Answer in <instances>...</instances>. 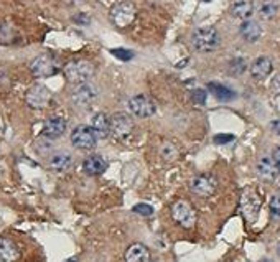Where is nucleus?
Instances as JSON below:
<instances>
[{
    "instance_id": "11",
    "label": "nucleus",
    "mask_w": 280,
    "mask_h": 262,
    "mask_svg": "<svg viewBox=\"0 0 280 262\" xmlns=\"http://www.w3.org/2000/svg\"><path fill=\"white\" fill-rule=\"evenodd\" d=\"M216 187H218V183H216V178L211 175H198V177H194L190 183L191 191L198 196L213 195L216 191Z\"/></svg>"
},
{
    "instance_id": "22",
    "label": "nucleus",
    "mask_w": 280,
    "mask_h": 262,
    "mask_svg": "<svg viewBox=\"0 0 280 262\" xmlns=\"http://www.w3.org/2000/svg\"><path fill=\"white\" fill-rule=\"evenodd\" d=\"M278 12V2L277 0H261L259 4V15L264 20H270L277 15Z\"/></svg>"
},
{
    "instance_id": "13",
    "label": "nucleus",
    "mask_w": 280,
    "mask_h": 262,
    "mask_svg": "<svg viewBox=\"0 0 280 262\" xmlns=\"http://www.w3.org/2000/svg\"><path fill=\"white\" fill-rule=\"evenodd\" d=\"M274 70V65L267 56H259L257 60H254V63L250 65V74L254 79H265L267 76Z\"/></svg>"
},
{
    "instance_id": "31",
    "label": "nucleus",
    "mask_w": 280,
    "mask_h": 262,
    "mask_svg": "<svg viewBox=\"0 0 280 262\" xmlns=\"http://www.w3.org/2000/svg\"><path fill=\"white\" fill-rule=\"evenodd\" d=\"M272 160H274V163H275L277 170L280 171V147H278V149H275L274 155H272Z\"/></svg>"
},
{
    "instance_id": "24",
    "label": "nucleus",
    "mask_w": 280,
    "mask_h": 262,
    "mask_svg": "<svg viewBox=\"0 0 280 262\" xmlns=\"http://www.w3.org/2000/svg\"><path fill=\"white\" fill-rule=\"evenodd\" d=\"M246 68H247V65H246V60L244 58H234L229 63V71H231V74H234V76L242 74L244 71H246Z\"/></svg>"
},
{
    "instance_id": "30",
    "label": "nucleus",
    "mask_w": 280,
    "mask_h": 262,
    "mask_svg": "<svg viewBox=\"0 0 280 262\" xmlns=\"http://www.w3.org/2000/svg\"><path fill=\"white\" fill-rule=\"evenodd\" d=\"M233 140H234L233 135H224V134H221V135H216L214 137V142L216 143H228V142H233Z\"/></svg>"
},
{
    "instance_id": "8",
    "label": "nucleus",
    "mask_w": 280,
    "mask_h": 262,
    "mask_svg": "<svg viewBox=\"0 0 280 262\" xmlns=\"http://www.w3.org/2000/svg\"><path fill=\"white\" fill-rule=\"evenodd\" d=\"M96 98H97V89H96L94 84H91V82H82V84H78L73 91V94H71L73 102L79 107L91 106L96 101Z\"/></svg>"
},
{
    "instance_id": "10",
    "label": "nucleus",
    "mask_w": 280,
    "mask_h": 262,
    "mask_svg": "<svg viewBox=\"0 0 280 262\" xmlns=\"http://www.w3.org/2000/svg\"><path fill=\"white\" fill-rule=\"evenodd\" d=\"M51 101V93L48 91L45 86L41 84H37L28 89L26 93V102L30 107H35V109H43L50 104Z\"/></svg>"
},
{
    "instance_id": "21",
    "label": "nucleus",
    "mask_w": 280,
    "mask_h": 262,
    "mask_svg": "<svg viewBox=\"0 0 280 262\" xmlns=\"http://www.w3.org/2000/svg\"><path fill=\"white\" fill-rule=\"evenodd\" d=\"M71 163H73V158L69 154H66V152H56V154H53L50 157V162H48L50 168H53L56 171L68 170L69 167H71Z\"/></svg>"
},
{
    "instance_id": "9",
    "label": "nucleus",
    "mask_w": 280,
    "mask_h": 262,
    "mask_svg": "<svg viewBox=\"0 0 280 262\" xmlns=\"http://www.w3.org/2000/svg\"><path fill=\"white\" fill-rule=\"evenodd\" d=\"M71 143L79 150H91L96 145V135L88 126H78L71 134Z\"/></svg>"
},
{
    "instance_id": "15",
    "label": "nucleus",
    "mask_w": 280,
    "mask_h": 262,
    "mask_svg": "<svg viewBox=\"0 0 280 262\" xmlns=\"http://www.w3.org/2000/svg\"><path fill=\"white\" fill-rule=\"evenodd\" d=\"M231 13L233 17L239 18V20H249L254 13V2L252 0H233L231 4Z\"/></svg>"
},
{
    "instance_id": "32",
    "label": "nucleus",
    "mask_w": 280,
    "mask_h": 262,
    "mask_svg": "<svg viewBox=\"0 0 280 262\" xmlns=\"http://www.w3.org/2000/svg\"><path fill=\"white\" fill-rule=\"evenodd\" d=\"M65 262H78V259H76V257H71V259H66Z\"/></svg>"
},
{
    "instance_id": "3",
    "label": "nucleus",
    "mask_w": 280,
    "mask_h": 262,
    "mask_svg": "<svg viewBox=\"0 0 280 262\" xmlns=\"http://www.w3.org/2000/svg\"><path fill=\"white\" fill-rule=\"evenodd\" d=\"M135 12H137L135 5L132 2H121L112 9L110 20L116 26H119V28H125V26H129L132 22H134Z\"/></svg>"
},
{
    "instance_id": "26",
    "label": "nucleus",
    "mask_w": 280,
    "mask_h": 262,
    "mask_svg": "<svg viewBox=\"0 0 280 262\" xmlns=\"http://www.w3.org/2000/svg\"><path fill=\"white\" fill-rule=\"evenodd\" d=\"M134 211L138 213V215H142V216H150L153 213V208L150 205H147V203H140V205L134 206Z\"/></svg>"
},
{
    "instance_id": "20",
    "label": "nucleus",
    "mask_w": 280,
    "mask_h": 262,
    "mask_svg": "<svg viewBox=\"0 0 280 262\" xmlns=\"http://www.w3.org/2000/svg\"><path fill=\"white\" fill-rule=\"evenodd\" d=\"M125 262H150V252L144 244H132L125 252Z\"/></svg>"
},
{
    "instance_id": "7",
    "label": "nucleus",
    "mask_w": 280,
    "mask_h": 262,
    "mask_svg": "<svg viewBox=\"0 0 280 262\" xmlns=\"http://www.w3.org/2000/svg\"><path fill=\"white\" fill-rule=\"evenodd\" d=\"M30 70L37 78H48L58 71V66L50 54H40L30 63Z\"/></svg>"
},
{
    "instance_id": "33",
    "label": "nucleus",
    "mask_w": 280,
    "mask_h": 262,
    "mask_svg": "<svg viewBox=\"0 0 280 262\" xmlns=\"http://www.w3.org/2000/svg\"><path fill=\"white\" fill-rule=\"evenodd\" d=\"M259 262H274V260H270V259H262V260H259Z\"/></svg>"
},
{
    "instance_id": "34",
    "label": "nucleus",
    "mask_w": 280,
    "mask_h": 262,
    "mask_svg": "<svg viewBox=\"0 0 280 262\" xmlns=\"http://www.w3.org/2000/svg\"><path fill=\"white\" fill-rule=\"evenodd\" d=\"M278 254H280V247H278Z\"/></svg>"
},
{
    "instance_id": "14",
    "label": "nucleus",
    "mask_w": 280,
    "mask_h": 262,
    "mask_svg": "<svg viewBox=\"0 0 280 262\" xmlns=\"http://www.w3.org/2000/svg\"><path fill=\"white\" fill-rule=\"evenodd\" d=\"M107 168V163L104 160L102 157L99 155H89L86 160L82 162V170L84 173H88L91 177H96V175H102L104 171Z\"/></svg>"
},
{
    "instance_id": "25",
    "label": "nucleus",
    "mask_w": 280,
    "mask_h": 262,
    "mask_svg": "<svg viewBox=\"0 0 280 262\" xmlns=\"http://www.w3.org/2000/svg\"><path fill=\"white\" fill-rule=\"evenodd\" d=\"M269 210L270 215L275 219H280V195H274L269 201Z\"/></svg>"
},
{
    "instance_id": "4",
    "label": "nucleus",
    "mask_w": 280,
    "mask_h": 262,
    "mask_svg": "<svg viewBox=\"0 0 280 262\" xmlns=\"http://www.w3.org/2000/svg\"><path fill=\"white\" fill-rule=\"evenodd\" d=\"M172 216L178 224L183 227H193L196 223V213L193 210V206L185 201V199H180L173 206H172Z\"/></svg>"
},
{
    "instance_id": "5",
    "label": "nucleus",
    "mask_w": 280,
    "mask_h": 262,
    "mask_svg": "<svg viewBox=\"0 0 280 262\" xmlns=\"http://www.w3.org/2000/svg\"><path fill=\"white\" fill-rule=\"evenodd\" d=\"M129 109H130L132 114H134L135 117H140V119H144V117H150V115H153L157 112L155 102H153L149 96H145V94L134 96V98L129 101Z\"/></svg>"
},
{
    "instance_id": "17",
    "label": "nucleus",
    "mask_w": 280,
    "mask_h": 262,
    "mask_svg": "<svg viewBox=\"0 0 280 262\" xmlns=\"http://www.w3.org/2000/svg\"><path fill=\"white\" fill-rule=\"evenodd\" d=\"M20 257V251L13 241L0 238V262H15Z\"/></svg>"
},
{
    "instance_id": "12",
    "label": "nucleus",
    "mask_w": 280,
    "mask_h": 262,
    "mask_svg": "<svg viewBox=\"0 0 280 262\" xmlns=\"http://www.w3.org/2000/svg\"><path fill=\"white\" fill-rule=\"evenodd\" d=\"M65 130H66V121L63 117H50L45 122L41 134L48 137V139H58L60 135L65 134Z\"/></svg>"
},
{
    "instance_id": "23",
    "label": "nucleus",
    "mask_w": 280,
    "mask_h": 262,
    "mask_svg": "<svg viewBox=\"0 0 280 262\" xmlns=\"http://www.w3.org/2000/svg\"><path fill=\"white\" fill-rule=\"evenodd\" d=\"M208 88H209V91L214 94V98H218L219 101H231L234 98V93L231 91L229 88L218 84V82H209Z\"/></svg>"
},
{
    "instance_id": "29",
    "label": "nucleus",
    "mask_w": 280,
    "mask_h": 262,
    "mask_svg": "<svg viewBox=\"0 0 280 262\" xmlns=\"http://www.w3.org/2000/svg\"><path fill=\"white\" fill-rule=\"evenodd\" d=\"M270 89L275 94H280V73L274 76V79H272V82H270Z\"/></svg>"
},
{
    "instance_id": "27",
    "label": "nucleus",
    "mask_w": 280,
    "mask_h": 262,
    "mask_svg": "<svg viewBox=\"0 0 280 262\" xmlns=\"http://www.w3.org/2000/svg\"><path fill=\"white\" fill-rule=\"evenodd\" d=\"M114 56H117L119 60H122V61H127L130 60L132 56H134V53H132L130 50H121V48H117V50H112L110 51Z\"/></svg>"
},
{
    "instance_id": "6",
    "label": "nucleus",
    "mask_w": 280,
    "mask_h": 262,
    "mask_svg": "<svg viewBox=\"0 0 280 262\" xmlns=\"http://www.w3.org/2000/svg\"><path fill=\"white\" fill-rule=\"evenodd\" d=\"M132 130H134V121H132L130 115L124 114V112L112 115L110 134L114 137H117V139H127V137L132 134Z\"/></svg>"
},
{
    "instance_id": "19",
    "label": "nucleus",
    "mask_w": 280,
    "mask_h": 262,
    "mask_svg": "<svg viewBox=\"0 0 280 262\" xmlns=\"http://www.w3.org/2000/svg\"><path fill=\"white\" fill-rule=\"evenodd\" d=\"M261 35H262V28L257 22H254V20H246V22H242L241 37L246 41H249V43H254V41H257L259 38H261Z\"/></svg>"
},
{
    "instance_id": "16",
    "label": "nucleus",
    "mask_w": 280,
    "mask_h": 262,
    "mask_svg": "<svg viewBox=\"0 0 280 262\" xmlns=\"http://www.w3.org/2000/svg\"><path fill=\"white\" fill-rule=\"evenodd\" d=\"M91 129H93L96 139H106V137L110 134V121H109V117L104 112L96 114L93 117Z\"/></svg>"
},
{
    "instance_id": "18",
    "label": "nucleus",
    "mask_w": 280,
    "mask_h": 262,
    "mask_svg": "<svg viewBox=\"0 0 280 262\" xmlns=\"http://www.w3.org/2000/svg\"><path fill=\"white\" fill-rule=\"evenodd\" d=\"M257 171L264 180H269V182L275 180L277 173H278V170L275 167L274 160H272V157H267V155L261 157V160L257 162Z\"/></svg>"
},
{
    "instance_id": "1",
    "label": "nucleus",
    "mask_w": 280,
    "mask_h": 262,
    "mask_svg": "<svg viewBox=\"0 0 280 262\" xmlns=\"http://www.w3.org/2000/svg\"><path fill=\"white\" fill-rule=\"evenodd\" d=\"M193 46L201 53H211L219 46V33L213 26H201L193 33Z\"/></svg>"
},
{
    "instance_id": "28",
    "label": "nucleus",
    "mask_w": 280,
    "mask_h": 262,
    "mask_svg": "<svg viewBox=\"0 0 280 262\" xmlns=\"http://www.w3.org/2000/svg\"><path fill=\"white\" fill-rule=\"evenodd\" d=\"M191 98H193V101L196 102V104H205L206 102V91H203V89H194Z\"/></svg>"
},
{
    "instance_id": "2",
    "label": "nucleus",
    "mask_w": 280,
    "mask_h": 262,
    "mask_svg": "<svg viewBox=\"0 0 280 262\" xmlns=\"http://www.w3.org/2000/svg\"><path fill=\"white\" fill-rule=\"evenodd\" d=\"M94 74V66L89 63V61H71L65 66V76L69 82L73 84H82V82H88Z\"/></svg>"
}]
</instances>
